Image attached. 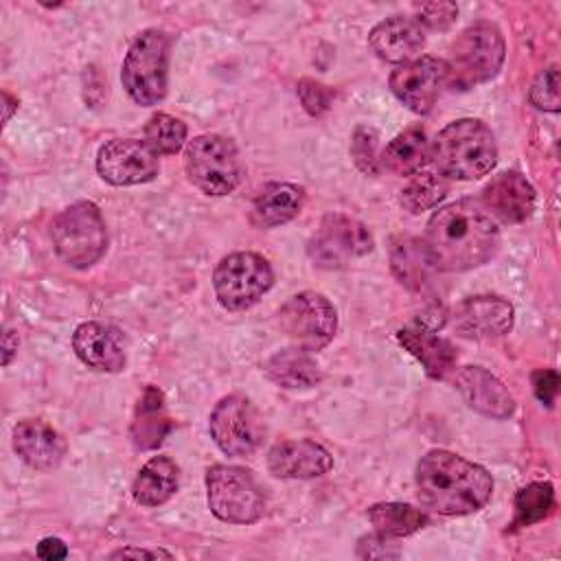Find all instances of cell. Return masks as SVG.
Returning a JSON list of instances; mask_svg holds the SVG:
<instances>
[{
    "instance_id": "cell-12",
    "label": "cell",
    "mask_w": 561,
    "mask_h": 561,
    "mask_svg": "<svg viewBox=\"0 0 561 561\" xmlns=\"http://www.w3.org/2000/svg\"><path fill=\"white\" fill-rule=\"evenodd\" d=\"M373 250V237L368 228L346 215H327L320 228L311 237L307 252L313 265L324 270H337L355 256H364Z\"/></svg>"
},
{
    "instance_id": "cell-31",
    "label": "cell",
    "mask_w": 561,
    "mask_h": 561,
    "mask_svg": "<svg viewBox=\"0 0 561 561\" xmlns=\"http://www.w3.org/2000/svg\"><path fill=\"white\" fill-rule=\"evenodd\" d=\"M449 186L447 180L443 175H434V173H414V178L401 188V206L412 213L419 215L423 210L434 208L438 202H443V197L447 195Z\"/></svg>"
},
{
    "instance_id": "cell-9",
    "label": "cell",
    "mask_w": 561,
    "mask_h": 561,
    "mask_svg": "<svg viewBox=\"0 0 561 561\" xmlns=\"http://www.w3.org/2000/svg\"><path fill=\"white\" fill-rule=\"evenodd\" d=\"M274 272L256 252H232L213 272V289L219 305L228 311H243L259 302L272 287Z\"/></svg>"
},
{
    "instance_id": "cell-32",
    "label": "cell",
    "mask_w": 561,
    "mask_h": 561,
    "mask_svg": "<svg viewBox=\"0 0 561 561\" xmlns=\"http://www.w3.org/2000/svg\"><path fill=\"white\" fill-rule=\"evenodd\" d=\"M156 156H173L184 147L186 140V125L164 112L153 114L145 125L142 138Z\"/></svg>"
},
{
    "instance_id": "cell-16",
    "label": "cell",
    "mask_w": 561,
    "mask_h": 561,
    "mask_svg": "<svg viewBox=\"0 0 561 561\" xmlns=\"http://www.w3.org/2000/svg\"><path fill=\"white\" fill-rule=\"evenodd\" d=\"M77 357L101 373H118L125 368L127 353L123 333L105 322H83L72 333Z\"/></svg>"
},
{
    "instance_id": "cell-5",
    "label": "cell",
    "mask_w": 561,
    "mask_h": 561,
    "mask_svg": "<svg viewBox=\"0 0 561 561\" xmlns=\"http://www.w3.org/2000/svg\"><path fill=\"white\" fill-rule=\"evenodd\" d=\"M169 35L160 28H145L129 46L121 81L129 99L138 105H156L167 94Z\"/></svg>"
},
{
    "instance_id": "cell-26",
    "label": "cell",
    "mask_w": 561,
    "mask_h": 561,
    "mask_svg": "<svg viewBox=\"0 0 561 561\" xmlns=\"http://www.w3.org/2000/svg\"><path fill=\"white\" fill-rule=\"evenodd\" d=\"M430 158H432V147L425 129L410 127L397 134L386 145L379 158V167H383L394 175H414L427 164Z\"/></svg>"
},
{
    "instance_id": "cell-35",
    "label": "cell",
    "mask_w": 561,
    "mask_h": 561,
    "mask_svg": "<svg viewBox=\"0 0 561 561\" xmlns=\"http://www.w3.org/2000/svg\"><path fill=\"white\" fill-rule=\"evenodd\" d=\"M298 96H300L302 107L311 116H322L329 110L331 101H333V92L327 85H322L313 79H300L298 81Z\"/></svg>"
},
{
    "instance_id": "cell-34",
    "label": "cell",
    "mask_w": 561,
    "mask_h": 561,
    "mask_svg": "<svg viewBox=\"0 0 561 561\" xmlns=\"http://www.w3.org/2000/svg\"><path fill=\"white\" fill-rule=\"evenodd\" d=\"M530 103L546 112L559 110V72L557 66L546 68L530 85Z\"/></svg>"
},
{
    "instance_id": "cell-15",
    "label": "cell",
    "mask_w": 561,
    "mask_h": 561,
    "mask_svg": "<svg viewBox=\"0 0 561 561\" xmlns=\"http://www.w3.org/2000/svg\"><path fill=\"white\" fill-rule=\"evenodd\" d=\"M451 322L467 340H493L511 331L513 305L500 296H473L456 305Z\"/></svg>"
},
{
    "instance_id": "cell-1",
    "label": "cell",
    "mask_w": 561,
    "mask_h": 561,
    "mask_svg": "<svg viewBox=\"0 0 561 561\" xmlns=\"http://www.w3.org/2000/svg\"><path fill=\"white\" fill-rule=\"evenodd\" d=\"M500 245V228L478 199H458L438 208L427 226L423 248L438 272H467L486 263Z\"/></svg>"
},
{
    "instance_id": "cell-11",
    "label": "cell",
    "mask_w": 561,
    "mask_h": 561,
    "mask_svg": "<svg viewBox=\"0 0 561 561\" xmlns=\"http://www.w3.org/2000/svg\"><path fill=\"white\" fill-rule=\"evenodd\" d=\"M215 445L226 456H252L265 436V423L250 399L241 394L224 397L210 412L208 421Z\"/></svg>"
},
{
    "instance_id": "cell-6",
    "label": "cell",
    "mask_w": 561,
    "mask_h": 561,
    "mask_svg": "<svg viewBox=\"0 0 561 561\" xmlns=\"http://www.w3.org/2000/svg\"><path fill=\"white\" fill-rule=\"evenodd\" d=\"M184 169L193 186L213 197L232 193L243 180L237 145L219 134H202L188 140Z\"/></svg>"
},
{
    "instance_id": "cell-4",
    "label": "cell",
    "mask_w": 561,
    "mask_h": 561,
    "mask_svg": "<svg viewBox=\"0 0 561 561\" xmlns=\"http://www.w3.org/2000/svg\"><path fill=\"white\" fill-rule=\"evenodd\" d=\"M506 46L500 28L491 22L469 24L451 44L447 64V85L467 90L493 79L504 64Z\"/></svg>"
},
{
    "instance_id": "cell-27",
    "label": "cell",
    "mask_w": 561,
    "mask_h": 561,
    "mask_svg": "<svg viewBox=\"0 0 561 561\" xmlns=\"http://www.w3.org/2000/svg\"><path fill=\"white\" fill-rule=\"evenodd\" d=\"M265 375L276 386L287 388V390L313 388L322 379V373H320V366L316 364V359L309 355V351H302L298 346L283 348V351L274 353L265 362Z\"/></svg>"
},
{
    "instance_id": "cell-19",
    "label": "cell",
    "mask_w": 561,
    "mask_h": 561,
    "mask_svg": "<svg viewBox=\"0 0 561 561\" xmlns=\"http://www.w3.org/2000/svg\"><path fill=\"white\" fill-rule=\"evenodd\" d=\"M15 454L37 471H53L64 460L66 438L39 419H24L13 427Z\"/></svg>"
},
{
    "instance_id": "cell-17",
    "label": "cell",
    "mask_w": 561,
    "mask_h": 561,
    "mask_svg": "<svg viewBox=\"0 0 561 561\" xmlns=\"http://www.w3.org/2000/svg\"><path fill=\"white\" fill-rule=\"evenodd\" d=\"M331 467V454L309 438L280 440L267 451V469L276 478L309 480L324 476Z\"/></svg>"
},
{
    "instance_id": "cell-25",
    "label": "cell",
    "mask_w": 561,
    "mask_h": 561,
    "mask_svg": "<svg viewBox=\"0 0 561 561\" xmlns=\"http://www.w3.org/2000/svg\"><path fill=\"white\" fill-rule=\"evenodd\" d=\"M180 484V469L169 456H153L142 465L134 484L131 497L140 506H160L164 504Z\"/></svg>"
},
{
    "instance_id": "cell-29",
    "label": "cell",
    "mask_w": 561,
    "mask_h": 561,
    "mask_svg": "<svg viewBox=\"0 0 561 561\" xmlns=\"http://www.w3.org/2000/svg\"><path fill=\"white\" fill-rule=\"evenodd\" d=\"M368 519L375 526L377 535L388 537V539L408 537V535L425 528L430 522L425 511H421L412 504H403V502L373 504L368 508Z\"/></svg>"
},
{
    "instance_id": "cell-18",
    "label": "cell",
    "mask_w": 561,
    "mask_h": 561,
    "mask_svg": "<svg viewBox=\"0 0 561 561\" xmlns=\"http://www.w3.org/2000/svg\"><path fill=\"white\" fill-rule=\"evenodd\" d=\"M456 388L471 410L489 419H508L515 412V399L506 386L480 366H462L456 373Z\"/></svg>"
},
{
    "instance_id": "cell-30",
    "label": "cell",
    "mask_w": 561,
    "mask_h": 561,
    "mask_svg": "<svg viewBox=\"0 0 561 561\" xmlns=\"http://www.w3.org/2000/svg\"><path fill=\"white\" fill-rule=\"evenodd\" d=\"M554 511V489L550 482H530L515 495L513 528L533 526Z\"/></svg>"
},
{
    "instance_id": "cell-33",
    "label": "cell",
    "mask_w": 561,
    "mask_h": 561,
    "mask_svg": "<svg viewBox=\"0 0 561 561\" xmlns=\"http://www.w3.org/2000/svg\"><path fill=\"white\" fill-rule=\"evenodd\" d=\"M351 158L355 167L368 175L379 173V158H377V131L370 127H357L351 140Z\"/></svg>"
},
{
    "instance_id": "cell-14",
    "label": "cell",
    "mask_w": 561,
    "mask_h": 561,
    "mask_svg": "<svg viewBox=\"0 0 561 561\" xmlns=\"http://www.w3.org/2000/svg\"><path fill=\"white\" fill-rule=\"evenodd\" d=\"M158 156L145 140L114 138L99 149L96 171L114 186H134L158 175Z\"/></svg>"
},
{
    "instance_id": "cell-3",
    "label": "cell",
    "mask_w": 561,
    "mask_h": 561,
    "mask_svg": "<svg viewBox=\"0 0 561 561\" xmlns=\"http://www.w3.org/2000/svg\"><path fill=\"white\" fill-rule=\"evenodd\" d=\"M432 160L443 178L478 180L497 162L495 136L478 118H458L434 138Z\"/></svg>"
},
{
    "instance_id": "cell-10",
    "label": "cell",
    "mask_w": 561,
    "mask_h": 561,
    "mask_svg": "<svg viewBox=\"0 0 561 561\" xmlns=\"http://www.w3.org/2000/svg\"><path fill=\"white\" fill-rule=\"evenodd\" d=\"M278 322L298 348L313 353L333 340L337 331V311L327 296L318 291H300L280 307Z\"/></svg>"
},
{
    "instance_id": "cell-37",
    "label": "cell",
    "mask_w": 561,
    "mask_h": 561,
    "mask_svg": "<svg viewBox=\"0 0 561 561\" xmlns=\"http://www.w3.org/2000/svg\"><path fill=\"white\" fill-rule=\"evenodd\" d=\"M533 390H535V397L550 408L554 403V399H557V392H559V375H557V370H548V368L535 370L533 373Z\"/></svg>"
},
{
    "instance_id": "cell-7",
    "label": "cell",
    "mask_w": 561,
    "mask_h": 561,
    "mask_svg": "<svg viewBox=\"0 0 561 561\" xmlns=\"http://www.w3.org/2000/svg\"><path fill=\"white\" fill-rule=\"evenodd\" d=\"M57 256L70 267L94 265L107 248V230L101 210L92 202H77L64 208L50 228Z\"/></svg>"
},
{
    "instance_id": "cell-20",
    "label": "cell",
    "mask_w": 561,
    "mask_h": 561,
    "mask_svg": "<svg viewBox=\"0 0 561 561\" xmlns=\"http://www.w3.org/2000/svg\"><path fill=\"white\" fill-rule=\"evenodd\" d=\"M535 197L533 184L517 171H504L482 188L484 208L506 224L528 219L535 208Z\"/></svg>"
},
{
    "instance_id": "cell-28",
    "label": "cell",
    "mask_w": 561,
    "mask_h": 561,
    "mask_svg": "<svg viewBox=\"0 0 561 561\" xmlns=\"http://www.w3.org/2000/svg\"><path fill=\"white\" fill-rule=\"evenodd\" d=\"M390 265L401 285L410 291H425L430 287V274L434 265L430 263L423 241L412 237H401L392 243Z\"/></svg>"
},
{
    "instance_id": "cell-39",
    "label": "cell",
    "mask_w": 561,
    "mask_h": 561,
    "mask_svg": "<svg viewBox=\"0 0 561 561\" xmlns=\"http://www.w3.org/2000/svg\"><path fill=\"white\" fill-rule=\"evenodd\" d=\"M37 557L46 559V561H57V559H66L68 557V546L59 539V537H44L37 543Z\"/></svg>"
},
{
    "instance_id": "cell-40",
    "label": "cell",
    "mask_w": 561,
    "mask_h": 561,
    "mask_svg": "<svg viewBox=\"0 0 561 561\" xmlns=\"http://www.w3.org/2000/svg\"><path fill=\"white\" fill-rule=\"evenodd\" d=\"M110 557L112 559H118V557H136V559H140V557H145V559L167 557V559H171V552H167V550H142V548H121V550L112 552Z\"/></svg>"
},
{
    "instance_id": "cell-21",
    "label": "cell",
    "mask_w": 561,
    "mask_h": 561,
    "mask_svg": "<svg viewBox=\"0 0 561 561\" xmlns=\"http://www.w3.org/2000/svg\"><path fill=\"white\" fill-rule=\"evenodd\" d=\"M368 44L379 59L405 64L425 46V28L416 18L392 15L370 31Z\"/></svg>"
},
{
    "instance_id": "cell-13",
    "label": "cell",
    "mask_w": 561,
    "mask_h": 561,
    "mask_svg": "<svg viewBox=\"0 0 561 561\" xmlns=\"http://www.w3.org/2000/svg\"><path fill=\"white\" fill-rule=\"evenodd\" d=\"M388 83L405 107L416 114H427L447 85V64L445 59L423 55L394 68Z\"/></svg>"
},
{
    "instance_id": "cell-41",
    "label": "cell",
    "mask_w": 561,
    "mask_h": 561,
    "mask_svg": "<svg viewBox=\"0 0 561 561\" xmlns=\"http://www.w3.org/2000/svg\"><path fill=\"white\" fill-rule=\"evenodd\" d=\"M2 351H4L2 364L7 366L11 362V357L15 355V351H18V335L13 331H4V335H2Z\"/></svg>"
},
{
    "instance_id": "cell-2",
    "label": "cell",
    "mask_w": 561,
    "mask_h": 561,
    "mask_svg": "<svg viewBox=\"0 0 561 561\" xmlns=\"http://www.w3.org/2000/svg\"><path fill=\"white\" fill-rule=\"evenodd\" d=\"M416 493L440 515H469L489 502L493 480L484 467L447 449H432L416 465Z\"/></svg>"
},
{
    "instance_id": "cell-36",
    "label": "cell",
    "mask_w": 561,
    "mask_h": 561,
    "mask_svg": "<svg viewBox=\"0 0 561 561\" xmlns=\"http://www.w3.org/2000/svg\"><path fill=\"white\" fill-rule=\"evenodd\" d=\"M456 15H458V7L454 2H430V4H421L416 20L423 28L445 31L454 24Z\"/></svg>"
},
{
    "instance_id": "cell-22",
    "label": "cell",
    "mask_w": 561,
    "mask_h": 561,
    "mask_svg": "<svg viewBox=\"0 0 561 561\" xmlns=\"http://www.w3.org/2000/svg\"><path fill=\"white\" fill-rule=\"evenodd\" d=\"M401 346L410 351L425 368V373L434 379H443L456 364V348L449 340L440 337L425 322H414L397 333Z\"/></svg>"
},
{
    "instance_id": "cell-42",
    "label": "cell",
    "mask_w": 561,
    "mask_h": 561,
    "mask_svg": "<svg viewBox=\"0 0 561 561\" xmlns=\"http://www.w3.org/2000/svg\"><path fill=\"white\" fill-rule=\"evenodd\" d=\"M2 99H4V105H7V112H4V121H9L11 118V112L15 110V105H18V101L9 94V92H4L2 94Z\"/></svg>"
},
{
    "instance_id": "cell-38",
    "label": "cell",
    "mask_w": 561,
    "mask_h": 561,
    "mask_svg": "<svg viewBox=\"0 0 561 561\" xmlns=\"http://www.w3.org/2000/svg\"><path fill=\"white\" fill-rule=\"evenodd\" d=\"M394 543L388 541V537L375 535V537H364L357 543V557L362 559H390V557H399L397 548H390Z\"/></svg>"
},
{
    "instance_id": "cell-8",
    "label": "cell",
    "mask_w": 561,
    "mask_h": 561,
    "mask_svg": "<svg viewBox=\"0 0 561 561\" xmlns=\"http://www.w3.org/2000/svg\"><path fill=\"white\" fill-rule=\"evenodd\" d=\"M206 497L213 515L228 524H252L265 513L263 489L241 467H210L206 471Z\"/></svg>"
},
{
    "instance_id": "cell-24",
    "label": "cell",
    "mask_w": 561,
    "mask_h": 561,
    "mask_svg": "<svg viewBox=\"0 0 561 561\" xmlns=\"http://www.w3.org/2000/svg\"><path fill=\"white\" fill-rule=\"evenodd\" d=\"M169 432H171V419L164 408V397L156 386H147L142 397L138 399L134 421L129 427L131 443L142 451L156 449L167 438Z\"/></svg>"
},
{
    "instance_id": "cell-23",
    "label": "cell",
    "mask_w": 561,
    "mask_h": 561,
    "mask_svg": "<svg viewBox=\"0 0 561 561\" xmlns=\"http://www.w3.org/2000/svg\"><path fill=\"white\" fill-rule=\"evenodd\" d=\"M305 206V188L291 182H272L252 202L250 221L256 228H274L291 221Z\"/></svg>"
}]
</instances>
